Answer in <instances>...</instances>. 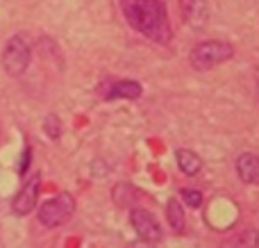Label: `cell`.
<instances>
[{
	"mask_svg": "<svg viewBox=\"0 0 259 248\" xmlns=\"http://www.w3.org/2000/svg\"><path fill=\"white\" fill-rule=\"evenodd\" d=\"M182 200L189 208H200L202 205V194L198 189H182Z\"/></svg>",
	"mask_w": 259,
	"mask_h": 248,
	"instance_id": "13",
	"label": "cell"
},
{
	"mask_svg": "<svg viewBox=\"0 0 259 248\" xmlns=\"http://www.w3.org/2000/svg\"><path fill=\"white\" fill-rule=\"evenodd\" d=\"M143 94V87L137 80H116L114 85H109V89L105 91V98L107 100H116V98H127L134 100Z\"/></svg>",
	"mask_w": 259,
	"mask_h": 248,
	"instance_id": "9",
	"label": "cell"
},
{
	"mask_svg": "<svg viewBox=\"0 0 259 248\" xmlns=\"http://www.w3.org/2000/svg\"><path fill=\"white\" fill-rule=\"evenodd\" d=\"M182 16L193 30H202L209 21V5L207 0H180Z\"/></svg>",
	"mask_w": 259,
	"mask_h": 248,
	"instance_id": "7",
	"label": "cell"
},
{
	"mask_svg": "<svg viewBox=\"0 0 259 248\" xmlns=\"http://www.w3.org/2000/svg\"><path fill=\"white\" fill-rule=\"evenodd\" d=\"M39 191H41V178H39V173H36V176H32L30 180L21 187V191L16 194V198L12 200L14 214H18V217L30 214L32 210H34L36 200H39Z\"/></svg>",
	"mask_w": 259,
	"mask_h": 248,
	"instance_id": "6",
	"label": "cell"
},
{
	"mask_svg": "<svg viewBox=\"0 0 259 248\" xmlns=\"http://www.w3.org/2000/svg\"><path fill=\"white\" fill-rule=\"evenodd\" d=\"M30 46L23 36H12V39L5 44V50H3V66L9 75H23L25 68L30 66Z\"/></svg>",
	"mask_w": 259,
	"mask_h": 248,
	"instance_id": "4",
	"label": "cell"
},
{
	"mask_svg": "<svg viewBox=\"0 0 259 248\" xmlns=\"http://www.w3.org/2000/svg\"><path fill=\"white\" fill-rule=\"evenodd\" d=\"M237 176L246 185H259V155L241 153L237 157Z\"/></svg>",
	"mask_w": 259,
	"mask_h": 248,
	"instance_id": "8",
	"label": "cell"
},
{
	"mask_svg": "<svg viewBox=\"0 0 259 248\" xmlns=\"http://www.w3.org/2000/svg\"><path fill=\"white\" fill-rule=\"evenodd\" d=\"M73 212H75V198L71 194H57L41 205L36 217L46 228H59L73 217Z\"/></svg>",
	"mask_w": 259,
	"mask_h": 248,
	"instance_id": "3",
	"label": "cell"
},
{
	"mask_svg": "<svg viewBox=\"0 0 259 248\" xmlns=\"http://www.w3.org/2000/svg\"><path fill=\"white\" fill-rule=\"evenodd\" d=\"M44 130H46V135H48V137H53V139H59V135H62V123H59V118L55 116V114L46 116Z\"/></svg>",
	"mask_w": 259,
	"mask_h": 248,
	"instance_id": "12",
	"label": "cell"
},
{
	"mask_svg": "<svg viewBox=\"0 0 259 248\" xmlns=\"http://www.w3.org/2000/svg\"><path fill=\"white\" fill-rule=\"evenodd\" d=\"M257 94H259V82H257Z\"/></svg>",
	"mask_w": 259,
	"mask_h": 248,
	"instance_id": "14",
	"label": "cell"
},
{
	"mask_svg": "<svg viewBox=\"0 0 259 248\" xmlns=\"http://www.w3.org/2000/svg\"><path fill=\"white\" fill-rule=\"evenodd\" d=\"M232 57H234V46L228 44V41H216V39L198 44L189 55L191 66L196 71H209V68L219 66V64L228 62Z\"/></svg>",
	"mask_w": 259,
	"mask_h": 248,
	"instance_id": "2",
	"label": "cell"
},
{
	"mask_svg": "<svg viewBox=\"0 0 259 248\" xmlns=\"http://www.w3.org/2000/svg\"><path fill=\"white\" fill-rule=\"evenodd\" d=\"M166 219H168V226L175 235H184V228H187V217H184V210L180 205V200L170 198L166 205Z\"/></svg>",
	"mask_w": 259,
	"mask_h": 248,
	"instance_id": "11",
	"label": "cell"
},
{
	"mask_svg": "<svg viewBox=\"0 0 259 248\" xmlns=\"http://www.w3.org/2000/svg\"><path fill=\"white\" fill-rule=\"evenodd\" d=\"M175 162H178L180 171H182L184 176H196V173L202 169V159L189 148H178L175 150Z\"/></svg>",
	"mask_w": 259,
	"mask_h": 248,
	"instance_id": "10",
	"label": "cell"
},
{
	"mask_svg": "<svg viewBox=\"0 0 259 248\" xmlns=\"http://www.w3.org/2000/svg\"><path fill=\"white\" fill-rule=\"evenodd\" d=\"M123 14L127 23L146 39L155 44H168L170 41V23L168 12L161 0H123Z\"/></svg>",
	"mask_w": 259,
	"mask_h": 248,
	"instance_id": "1",
	"label": "cell"
},
{
	"mask_svg": "<svg viewBox=\"0 0 259 248\" xmlns=\"http://www.w3.org/2000/svg\"><path fill=\"white\" fill-rule=\"evenodd\" d=\"M130 221H132L137 235L141 237L143 241H150V244H157V241L164 239V230H161L159 221L155 219V214H150L148 210L134 208L130 212Z\"/></svg>",
	"mask_w": 259,
	"mask_h": 248,
	"instance_id": "5",
	"label": "cell"
}]
</instances>
